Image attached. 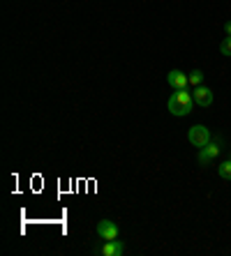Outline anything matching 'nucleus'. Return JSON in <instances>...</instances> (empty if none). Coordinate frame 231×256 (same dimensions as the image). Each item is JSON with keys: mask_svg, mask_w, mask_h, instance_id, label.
Instances as JSON below:
<instances>
[{"mask_svg": "<svg viewBox=\"0 0 231 256\" xmlns=\"http://www.w3.org/2000/svg\"><path fill=\"white\" fill-rule=\"evenodd\" d=\"M194 106H196L194 95H192L188 88L176 90V92L169 97V102H166V108H169V114L176 116V118H185V116H190L192 111H194Z\"/></svg>", "mask_w": 231, "mask_h": 256, "instance_id": "1", "label": "nucleus"}, {"mask_svg": "<svg viewBox=\"0 0 231 256\" xmlns=\"http://www.w3.org/2000/svg\"><path fill=\"white\" fill-rule=\"evenodd\" d=\"M220 150H222V141H210L206 143L204 148H199V155H196V162H199V166H208V164H213L218 160Z\"/></svg>", "mask_w": 231, "mask_h": 256, "instance_id": "2", "label": "nucleus"}, {"mask_svg": "<svg viewBox=\"0 0 231 256\" xmlns=\"http://www.w3.org/2000/svg\"><path fill=\"white\" fill-rule=\"evenodd\" d=\"M188 141L192 143L194 148H204L206 143L213 141V138H210V130H208L206 125H194V127H190Z\"/></svg>", "mask_w": 231, "mask_h": 256, "instance_id": "3", "label": "nucleus"}, {"mask_svg": "<svg viewBox=\"0 0 231 256\" xmlns=\"http://www.w3.org/2000/svg\"><path fill=\"white\" fill-rule=\"evenodd\" d=\"M98 236L106 242V240H116L118 238V233H120V228H118V224L116 222H111V220H102V222H98Z\"/></svg>", "mask_w": 231, "mask_h": 256, "instance_id": "4", "label": "nucleus"}, {"mask_svg": "<svg viewBox=\"0 0 231 256\" xmlns=\"http://www.w3.org/2000/svg\"><path fill=\"white\" fill-rule=\"evenodd\" d=\"M166 84H169L174 90H182V88H188V86H190V78H188V74H185V72L171 70L169 74H166Z\"/></svg>", "mask_w": 231, "mask_h": 256, "instance_id": "5", "label": "nucleus"}, {"mask_svg": "<svg viewBox=\"0 0 231 256\" xmlns=\"http://www.w3.org/2000/svg\"><path fill=\"white\" fill-rule=\"evenodd\" d=\"M192 95H194L196 106H210L213 104V90L208 88V86H196Z\"/></svg>", "mask_w": 231, "mask_h": 256, "instance_id": "6", "label": "nucleus"}, {"mask_svg": "<svg viewBox=\"0 0 231 256\" xmlns=\"http://www.w3.org/2000/svg\"><path fill=\"white\" fill-rule=\"evenodd\" d=\"M104 256H122L125 254V242H120V240L116 238V240H106V242H104V247L102 250Z\"/></svg>", "mask_w": 231, "mask_h": 256, "instance_id": "7", "label": "nucleus"}, {"mask_svg": "<svg viewBox=\"0 0 231 256\" xmlns=\"http://www.w3.org/2000/svg\"><path fill=\"white\" fill-rule=\"evenodd\" d=\"M218 176L222 180H229V182H231V157H229V160H224L218 166Z\"/></svg>", "mask_w": 231, "mask_h": 256, "instance_id": "8", "label": "nucleus"}, {"mask_svg": "<svg viewBox=\"0 0 231 256\" xmlns=\"http://www.w3.org/2000/svg\"><path fill=\"white\" fill-rule=\"evenodd\" d=\"M188 78H190V86H192V88H196V86H204V72H201V70L190 72Z\"/></svg>", "mask_w": 231, "mask_h": 256, "instance_id": "9", "label": "nucleus"}, {"mask_svg": "<svg viewBox=\"0 0 231 256\" xmlns=\"http://www.w3.org/2000/svg\"><path fill=\"white\" fill-rule=\"evenodd\" d=\"M220 51H222V56H231V37L222 40V44H220Z\"/></svg>", "mask_w": 231, "mask_h": 256, "instance_id": "10", "label": "nucleus"}, {"mask_svg": "<svg viewBox=\"0 0 231 256\" xmlns=\"http://www.w3.org/2000/svg\"><path fill=\"white\" fill-rule=\"evenodd\" d=\"M224 32H226V37H231V21L224 26Z\"/></svg>", "mask_w": 231, "mask_h": 256, "instance_id": "11", "label": "nucleus"}]
</instances>
